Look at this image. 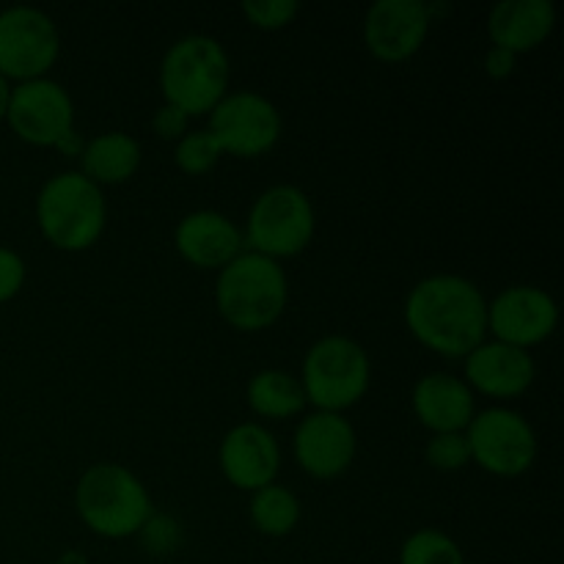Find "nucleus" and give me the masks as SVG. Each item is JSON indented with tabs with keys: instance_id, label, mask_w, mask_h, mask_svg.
Wrapping results in <instances>:
<instances>
[{
	"instance_id": "1",
	"label": "nucleus",
	"mask_w": 564,
	"mask_h": 564,
	"mask_svg": "<svg viewBox=\"0 0 564 564\" xmlns=\"http://www.w3.org/2000/svg\"><path fill=\"white\" fill-rule=\"evenodd\" d=\"M405 325L427 350L466 358L488 336V301L466 275H427L408 292Z\"/></svg>"
},
{
	"instance_id": "2",
	"label": "nucleus",
	"mask_w": 564,
	"mask_h": 564,
	"mask_svg": "<svg viewBox=\"0 0 564 564\" xmlns=\"http://www.w3.org/2000/svg\"><path fill=\"white\" fill-rule=\"evenodd\" d=\"M290 301V281L284 268L262 253L242 251L218 270L215 306L220 317L242 334H259L279 323Z\"/></svg>"
},
{
	"instance_id": "3",
	"label": "nucleus",
	"mask_w": 564,
	"mask_h": 564,
	"mask_svg": "<svg viewBox=\"0 0 564 564\" xmlns=\"http://www.w3.org/2000/svg\"><path fill=\"white\" fill-rule=\"evenodd\" d=\"M75 510L97 538H138L143 523L154 516L147 485L119 463H94L75 488Z\"/></svg>"
},
{
	"instance_id": "4",
	"label": "nucleus",
	"mask_w": 564,
	"mask_h": 564,
	"mask_svg": "<svg viewBox=\"0 0 564 564\" xmlns=\"http://www.w3.org/2000/svg\"><path fill=\"white\" fill-rule=\"evenodd\" d=\"M231 58L224 44L207 33L182 36L165 50L160 64V91L187 116H209L229 94Z\"/></svg>"
},
{
	"instance_id": "5",
	"label": "nucleus",
	"mask_w": 564,
	"mask_h": 564,
	"mask_svg": "<svg viewBox=\"0 0 564 564\" xmlns=\"http://www.w3.org/2000/svg\"><path fill=\"white\" fill-rule=\"evenodd\" d=\"M36 224L44 240L58 251H88L102 240L108 224L102 187L80 171L50 176L36 196Z\"/></svg>"
},
{
	"instance_id": "6",
	"label": "nucleus",
	"mask_w": 564,
	"mask_h": 564,
	"mask_svg": "<svg viewBox=\"0 0 564 564\" xmlns=\"http://www.w3.org/2000/svg\"><path fill=\"white\" fill-rule=\"evenodd\" d=\"M297 380L306 394V405H314V411L345 413L367 397L372 361L356 339L330 334L308 347Z\"/></svg>"
},
{
	"instance_id": "7",
	"label": "nucleus",
	"mask_w": 564,
	"mask_h": 564,
	"mask_svg": "<svg viewBox=\"0 0 564 564\" xmlns=\"http://www.w3.org/2000/svg\"><path fill=\"white\" fill-rule=\"evenodd\" d=\"M317 231L314 204L301 187L273 185L253 198L242 242L253 253L281 262L306 251Z\"/></svg>"
},
{
	"instance_id": "8",
	"label": "nucleus",
	"mask_w": 564,
	"mask_h": 564,
	"mask_svg": "<svg viewBox=\"0 0 564 564\" xmlns=\"http://www.w3.org/2000/svg\"><path fill=\"white\" fill-rule=\"evenodd\" d=\"M471 463L494 477L512 479L527 474L538 460V433L523 413L512 408H488L466 430Z\"/></svg>"
},
{
	"instance_id": "9",
	"label": "nucleus",
	"mask_w": 564,
	"mask_h": 564,
	"mask_svg": "<svg viewBox=\"0 0 564 564\" xmlns=\"http://www.w3.org/2000/svg\"><path fill=\"white\" fill-rule=\"evenodd\" d=\"M61 55L58 25L36 6H9L0 11V75L28 83L47 77Z\"/></svg>"
},
{
	"instance_id": "10",
	"label": "nucleus",
	"mask_w": 564,
	"mask_h": 564,
	"mask_svg": "<svg viewBox=\"0 0 564 564\" xmlns=\"http://www.w3.org/2000/svg\"><path fill=\"white\" fill-rule=\"evenodd\" d=\"M209 132L224 154L253 160L279 143L284 121L281 110L257 91H229L209 113Z\"/></svg>"
},
{
	"instance_id": "11",
	"label": "nucleus",
	"mask_w": 564,
	"mask_h": 564,
	"mask_svg": "<svg viewBox=\"0 0 564 564\" xmlns=\"http://www.w3.org/2000/svg\"><path fill=\"white\" fill-rule=\"evenodd\" d=\"M6 121L20 141L55 149L75 130V102L69 91L50 77L17 83Z\"/></svg>"
},
{
	"instance_id": "12",
	"label": "nucleus",
	"mask_w": 564,
	"mask_h": 564,
	"mask_svg": "<svg viewBox=\"0 0 564 564\" xmlns=\"http://www.w3.org/2000/svg\"><path fill=\"white\" fill-rule=\"evenodd\" d=\"M560 306L545 290L532 284H512L488 303V334L496 341L532 350L554 336Z\"/></svg>"
},
{
	"instance_id": "13",
	"label": "nucleus",
	"mask_w": 564,
	"mask_h": 564,
	"mask_svg": "<svg viewBox=\"0 0 564 564\" xmlns=\"http://www.w3.org/2000/svg\"><path fill=\"white\" fill-rule=\"evenodd\" d=\"M295 460L308 477L328 479L341 477L352 466L358 452L356 427L345 419V413L314 411L301 419L292 438Z\"/></svg>"
},
{
	"instance_id": "14",
	"label": "nucleus",
	"mask_w": 564,
	"mask_h": 564,
	"mask_svg": "<svg viewBox=\"0 0 564 564\" xmlns=\"http://www.w3.org/2000/svg\"><path fill=\"white\" fill-rule=\"evenodd\" d=\"M430 25L424 0H378L364 17V42L383 64H402L422 50Z\"/></svg>"
},
{
	"instance_id": "15",
	"label": "nucleus",
	"mask_w": 564,
	"mask_h": 564,
	"mask_svg": "<svg viewBox=\"0 0 564 564\" xmlns=\"http://www.w3.org/2000/svg\"><path fill=\"white\" fill-rule=\"evenodd\" d=\"M218 463L229 485L246 494H257L279 479L281 446L268 427L257 422H242L220 441Z\"/></svg>"
},
{
	"instance_id": "16",
	"label": "nucleus",
	"mask_w": 564,
	"mask_h": 564,
	"mask_svg": "<svg viewBox=\"0 0 564 564\" xmlns=\"http://www.w3.org/2000/svg\"><path fill=\"white\" fill-rule=\"evenodd\" d=\"M463 364L468 389L501 402L527 394L538 375L532 352L496 339H485L477 350L463 358Z\"/></svg>"
},
{
	"instance_id": "17",
	"label": "nucleus",
	"mask_w": 564,
	"mask_h": 564,
	"mask_svg": "<svg viewBox=\"0 0 564 564\" xmlns=\"http://www.w3.org/2000/svg\"><path fill=\"white\" fill-rule=\"evenodd\" d=\"M176 253L198 270H224L246 248L235 220L215 209L187 213L174 229Z\"/></svg>"
},
{
	"instance_id": "18",
	"label": "nucleus",
	"mask_w": 564,
	"mask_h": 564,
	"mask_svg": "<svg viewBox=\"0 0 564 564\" xmlns=\"http://www.w3.org/2000/svg\"><path fill=\"white\" fill-rule=\"evenodd\" d=\"M411 405L422 427L433 435L466 433L471 419L477 416V400L463 378L449 372L422 375L413 386Z\"/></svg>"
},
{
	"instance_id": "19",
	"label": "nucleus",
	"mask_w": 564,
	"mask_h": 564,
	"mask_svg": "<svg viewBox=\"0 0 564 564\" xmlns=\"http://www.w3.org/2000/svg\"><path fill=\"white\" fill-rule=\"evenodd\" d=\"M556 28V6L551 0H501L488 14V36L494 47L523 55L549 42Z\"/></svg>"
},
{
	"instance_id": "20",
	"label": "nucleus",
	"mask_w": 564,
	"mask_h": 564,
	"mask_svg": "<svg viewBox=\"0 0 564 564\" xmlns=\"http://www.w3.org/2000/svg\"><path fill=\"white\" fill-rule=\"evenodd\" d=\"M77 160H80V174L91 180L94 185H121V182L132 180L138 174L143 149L138 138L110 130L86 141L83 154Z\"/></svg>"
},
{
	"instance_id": "21",
	"label": "nucleus",
	"mask_w": 564,
	"mask_h": 564,
	"mask_svg": "<svg viewBox=\"0 0 564 564\" xmlns=\"http://www.w3.org/2000/svg\"><path fill=\"white\" fill-rule=\"evenodd\" d=\"M246 400L257 416L262 419H292L306 408L301 380L286 369H262L246 386Z\"/></svg>"
},
{
	"instance_id": "22",
	"label": "nucleus",
	"mask_w": 564,
	"mask_h": 564,
	"mask_svg": "<svg viewBox=\"0 0 564 564\" xmlns=\"http://www.w3.org/2000/svg\"><path fill=\"white\" fill-rule=\"evenodd\" d=\"M248 512H251L253 529H257L259 534H264V538L275 540L295 532L303 516L301 499H297L290 488H284V485L279 482L251 494V507H248Z\"/></svg>"
},
{
	"instance_id": "23",
	"label": "nucleus",
	"mask_w": 564,
	"mask_h": 564,
	"mask_svg": "<svg viewBox=\"0 0 564 564\" xmlns=\"http://www.w3.org/2000/svg\"><path fill=\"white\" fill-rule=\"evenodd\" d=\"M400 564H466V556L457 540L441 529H419L402 543Z\"/></svg>"
},
{
	"instance_id": "24",
	"label": "nucleus",
	"mask_w": 564,
	"mask_h": 564,
	"mask_svg": "<svg viewBox=\"0 0 564 564\" xmlns=\"http://www.w3.org/2000/svg\"><path fill=\"white\" fill-rule=\"evenodd\" d=\"M220 158H224V149L218 147L209 130H191L176 141L174 149L176 169L187 176L209 174L220 163Z\"/></svg>"
},
{
	"instance_id": "25",
	"label": "nucleus",
	"mask_w": 564,
	"mask_h": 564,
	"mask_svg": "<svg viewBox=\"0 0 564 564\" xmlns=\"http://www.w3.org/2000/svg\"><path fill=\"white\" fill-rule=\"evenodd\" d=\"M424 457L438 471H463L471 463V449H468L466 433H441L427 441Z\"/></svg>"
},
{
	"instance_id": "26",
	"label": "nucleus",
	"mask_w": 564,
	"mask_h": 564,
	"mask_svg": "<svg viewBox=\"0 0 564 564\" xmlns=\"http://www.w3.org/2000/svg\"><path fill=\"white\" fill-rule=\"evenodd\" d=\"M242 14L259 31H284L301 14V3L295 0H246Z\"/></svg>"
},
{
	"instance_id": "27",
	"label": "nucleus",
	"mask_w": 564,
	"mask_h": 564,
	"mask_svg": "<svg viewBox=\"0 0 564 564\" xmlns=\"http://www.w3.org/2000/svg\"><path fill=\"white\" fill-rule=\"evenodd\" d=\"M138 538H141L143 549L152 556H171L176 554L182 545V527L176 518L158 516V512H154V516L143 523Z\"/></svg>"
},
{
	"instance_id": "28",
	"label": "nucleus",
	"mask_w": 564,
	"mask_h": 564,
	"mask_svg": "<svg viewBox=\"0 0 564 564\" xmlns=\"http://www.w3.org/2000/svg\"><path fill=\"white\" fill-rule=\"evenodd\" d=\"M25 259L14 248L0 246V303H9L25 286Z\"/></svg>"
},
{
	"instance_id": "29",
	"label": "nucleus",
	"mask_w": 564,
	"mask_h": 564,
	"mask_svg": "<svg viewBox=\"0 0 564 564\" xmlns=\"http://www.w3.org/2000/svg\"><path fill=\"white\" fill-rule=\"evenodd\" d=\"M187 124H191V116L169 102L160 105L152 116V130L158 132V138H163V141H180V138H185Z\"/></svg>"
},
{
	"instance_id": "30",
	"label": "nucleus",
	"mask_w": 564,
	"mask_h": 564,
	"mask_svg": "<svg viewBox=\"0 0 564 564\" xmlns=\"http://www.w3.org/2000/svg\"><path fill=\"white\" fill-rule=\"evenodd\" d=\"M482 64H485V72H488V77H494V80H505V77H510L512 72H516L518 55L510 53V50L494 47V44H490Z\"/></svg>"
},
{
	"instance_id": "31",
	"label": "nucleus",
	"mask_w": 564,
	"mask_h": 564,
	"mask_svg": "<svg viewBox=\"0 0 564 564\" xmlns=\"http://www.w3.org/2000/svg\"><path fill=\"white\" fill-rule=\"evenodd\" d=\"M83 147H86V141H83V138H80V132L72 130L69 135H66L64 141H61L55 149H58L61 154H66V158H80Z\"/></svg>"
},
{
	"instance_id": "32",
	"label": "nucleus",
	"mask_w": 564,
	"mask_h": 564,
	"mask_svg": "<svg viewBox=\"0 0 564 564\" xmlns=\"http://www.w3.org/2000/svg\"><path fill=\"white\" fill-rule=\"evenodd\" d=\"M11 83L0 75V121H6V113H9V102H11Z\"/></svg>"
},
{
	"instance_id": "33",
	"label": "nucleus",
	"mask_w": 564,
	"mask_h": 564,
	"mask_svg": "<svg viewBox=\"0 0 564 564\" xmlns=\"http://www.w3.org/2000/svg\"><path fill=\"white\" fill-rule=\"evenodd\" d=\"M53 564H88V560L80 554V551H64V554H61Z\"/></svg>"
}]
</instances>
